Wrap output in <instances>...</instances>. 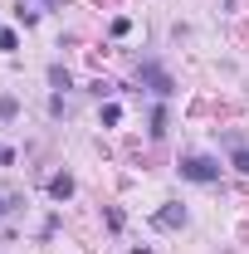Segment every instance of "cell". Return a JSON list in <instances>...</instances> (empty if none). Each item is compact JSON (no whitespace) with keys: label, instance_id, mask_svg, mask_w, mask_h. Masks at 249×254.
Wrapping results in <instances>:
<instances>
[{"label":"cell","instance_id":"1","mask_svg":"<svg viewBox=\"0 0 249 254\" xmlns=\"http://www.w3.org/2000/svg\"><path fill=\"white\" fill-rule=\"evenodd\" d=\"M181 176H190V181H220V166L210 157H186L181 161Z\"/></svg>","mask_w":249,"mask_h":254},{"label":"cell","instance_id":"2","mask_svg":"<svg viewBox=\"0 0 249 254\" xmlns=\"http://www.w3.org/2000/svg\"><path fill=\"white\" fill-rule=\"evenodd\" d=\"M142 78H147V83H152V93H161V98L176 88V83H171V78H166V73H161L156 64H142Z\"/></svg>","mask_w":249,"mask_h":254},{"label":"cell","instance_id":"3","mask_svg":"<svg viewBox=\"0 0 249 254\" xmlns=\"http://www.w3.org/2000/svg\"><path fill=\"white\" fill-rule=\"evenodd\" d=\"M156 225L161 230H176V225H186V210L181 205H166V210H156Z\"/></svg>","mask_w":249,"mask_h":254},{"label":"cell","instance_id":"4","mask_svg":"<svg viewBox=\"0 0 249 254\" xmlns=\"http://www.w3.org/2000/svg\"><path fill=\"white\" fill-rule=\"evenodd\" d=\"M49 195H54V200H68V195H73V176H68V171H59V176L49 181Z\"/></svg>","mask_w":249,"mask_h":254},{"label":"cell","instance_id":"5","mask_svg":"<svg viewBox=\"0 0 249 254\" xmlns=\"http://www.w3.org/2000/svg\"><path fill=\"white\" fill-rule=\"evenodd\" d=\"M235 171H249V152L245 147H235Z\"/></svg>","mask_w":249,"mask_h":254}]
</instances>
